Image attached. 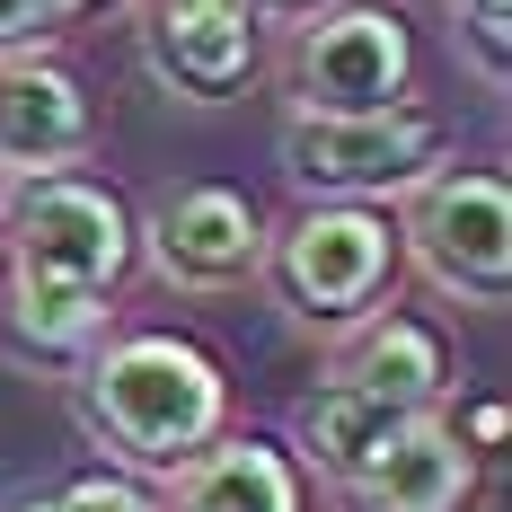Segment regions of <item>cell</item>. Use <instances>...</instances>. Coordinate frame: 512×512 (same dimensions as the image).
I'll list each match as a JSON object with an SVG mask.
<instances>
[{
    "label": "cell",
    "mask_w": 512,
    "mask_h": 512,
    "mask_svg": "<svg viewBox=\"0 0 512 512\" xmlns=\"http://www.w3.org/2000/svg\"><path fill=\"white\" fill-rule=\"evenodd\" d=\"M407 80H415V36L389 0L309 9V27L292 36V62H283L292 115H371V106L407 98Z\"/></svg>",
    "instance_id": "8992f818"
},
{
    "label": "cell",
    "mask_w": 512,
    "mask_h": 512,
    "mask_svg": "<svg viewBox=\"0 0 512 512\" xmlns=\"http://www.w3.org/2000/svg\"><path fill=\"white\" fill-rule=\"evenodd\" d=\"M398 424H407V407H380V398H362V389H345V380H318V398L301 407V451H309L318 477L345 486Z\"/></svg>",
    "instance_id": "4fadbf2b"
},
{
    "label": "cell",
    "mask_w": 512,
    "mask_h": 512,
    "mask_svg": "<svg viewBox=\"0 0 512 512\" xmlns=\"http://www.w3.org/2000/svg\"><path fill=\"white\" fill-rule=\"evenodd\" d=\"M327 380H345V389L380 398V407L433 415V407H442V389H451V354H442V336H433L424 318L371 309V318L345 327V345H336V362H327Z\"/></svg>",
    "instance_id": "8fae6325"
},
{
    "label": "cell",
    "mask_w": 512,
    "mask_h": 512,
    "mask_svg": "<svg viewBox=\"0 0 512 512\" xmlns=\"http://www.w3.org/2000/svg\"><path fill=\"white\" fill-rule=\"evenodd\" d=\"M62 18H71V0H0V45H36Z\"/></svg>",
    "instance_id": "2e32d148"
},
{
    "label": "cell",
    "mask_w": 512,
    "mask_h": 512,
    "mask_svg": "<svg viewBox=\"0 0 512 512\" xmlns=\"http://www.w3.org/2000/svg\"><path fill=\"white\" fill-rule=\"evenodd\" d=\"M133 239H151V265L177 292H230L265 265V221L230 186H168Z\"/></svg>",
    "instance_id": "ba28073f"
},
{
    "label": "cell",
    "mask_w": 512,
    "mask_h": 512,
    "mask_svg": "<svg viewBox=\"0 0 512 512\" xmlns=\"http://www.w3.org/2000/svg\"><path fill=\"white\" fill-rule=\"evenodd\" d=\"M283 168L309 204H389L442 168V115L433 106H371V115H292Z\"/></svg>",
    "instance_id": "277c9868"
},
{
    "label": "cell",
    "mask_w": 512,
    "mask_h": 512,
    "mask_svg": "<svg viewBox=\"0 0 512 512\" xmlns=\"http://www.w3.org/2000/svg\"><path fill=\"white\" fill-rule=\"evenodd\" d=\"M0 512H62V495H9Z\"/></svg>",
    "instance_id": "e0dca14e"
},
{
    "label": "cell",
    "mask_w": 512,
    "mask_h": 512,
    "mask_svg": "<svg viewBox=\"0 0 512 512\" xmlns=\"http://www.w3.org/2000/svg\"><path fill=\"white\" fill-rule=\"evenodd\" d=\"M159 512H301V468L256 433H212L195 460L168 468Z\"/></svg>",
    "instance_id": "7c38bea8"
},
{
    "label": "cell",
    "mask_w": 512,
    "mask_h": 512,
    "mask_svg": "<svg viewBox=\"0 0 512 512\" xmlns=\"http://www.w3.org/2000/svg\"><path fill=\"white\" fill-rule=\"evenodd\" d=\"M256 27H265L256 0H151L142 9V62L168 98L221 106L256 71Z\"/></svg>",
    "instance_id": "52a82bcc"
},
{
    "label": "cell",
    "mask_w": 512,
    "mask_h": 512,
    "mask_svg": "<svg viewBox=\"0 0 512 512\" xmlns=\"http://www.w3.org/2000/svg\"><path fill=\"white\" fill-rule=\"evenodd\" d=\"M98 142L89 89L36 45H0V168L9 177H53L80 168Z\"/></svg>",
    "instance_id": "9c48e42d"
},
{
    "label": "cell",
    "mask_w": 512,
    "mask_h": 512,
    "mask_svg": "<svg viewBox=\"0 0 512 512\" xmlns=\"http://www.w3.org/2000/svg\"><path fill=\"white\" fill-rule=\"evenodd\" d=\"M62 512H159V495H142L133 477H80L62 486Z\"/></svg>",
    "instance_id": "9a60e30c"
},
{
    "label": "cell",
    "mask_w": 512,
    "mask_h": 512,
    "mask_svg": "<svg viewBox=\"0 0 512 512\" xmlns=\"http://www.w3.org/2000/svg\"><path fill=\"white\" fill-rule=\"evenodd\" d=\"M133 265V212L98 177H18L0 212V283H9V345L36 362H80L106 327V301Z\"/></svg>",
    "instance_id": "6da1fadb"
},
{
    "label": "cell",
    "mask_w": 512,
    "mask_h": 512,
    "mask_svg": "<svg viewBox=\"0 0 512 512\" xmlns=\"http://www.w3.org/2000/svg\"><path fill=\"white\" fill-rule=\"evenodd\" d=\"M398 221L380 204H309L292 230H265V283L301 327H354L398 292Z\"/></svg>",
    "instance_id": "3957f363"
},
{
    "label": "cell",
    "mask_w": 512,
    "mask_h": 512,
    "mask_svg": "<svg viewBox=\"0 0 512 512\" xmlns=\"http://www.w3.org/2000/svg\"><path fill=\"white\" fill-rule=\"evenodd\" d=\"M451 18H460L477 71H486V80H504V62H512V0H451Z\"/></svg>",
    "instance_id": "5bb4252c"
},
{
    "label": "cell",
    "mask_w": 512,
    "mask_h": 512,
    "mask_svg": "<svg viewBox=\"0 0 512 512\" xmlns=\"http://www.w3.org/2000/svg\"><path fill=\"white\" fill-rule=\"evenodd\" d=\"M256 9H292V18H309V9H327V0H256Z\"/></svg>",
    "instance_id": "ac0fdd59"
},
{
    "label": "cell",
    "mask_w": 512,
    "mask_h": 512,
    "mask_svg": "<svg viewBox=\"0 0 512 512\" xmlns=\"http://www.w3.org/2000/svg\"><path fill=\"white\" fill-rule=\"evenodd\" d=\"M71 9H98V0H71Z\"/></svg>",
    "instance_id": "d6986e66"
},
{
    "label": "cell",
    "mask_w": 512,
    "mask_h": 512,
    "mask_svg": "<svg viewBox=\"0 0 512 512\" xmlns=\"http://www.w3.org/2000/svg\"><path fill=\"white\" fill-rule=\"evenodd\" d=\"M80 424L124 468L168 477L230 424V380L186 336H115V345H98L80 362Z\"/></svg>",
    "instance_id": "7a4b0ae2"
},
{
    "label": "cell",
    "mask_w": 512,
    "mask_h": 512,
    "mask_svg": "<svg viewBox=\"0 0 512 512\" xmlns=\"http://www.w3.org/2000/svg\"><path fill=\"white\" fill-rule=\"evenodd\" d=\"M468 495H477V442H460V424L442 415H407L345 477L354 512H468Z\"/></svg>",
    "instance_id": "30bf717a"
},
{
    "label": "cell",
    "mask_w": 512,
    "mask_h": 512,
    "mask_svg": "<svg viewBox=\"0 0 512 512\" xmlns=\"http://www.w3.org/2000/svg\"><path fill=\"white\" fill-rule=\"evenodd\" d=\"M398 248L433 274V292H451L468 309H504L512 301V186L495 168H433L424 186H407Z\"/></svg>",
    "instance_id": "5b68a950"
}]
</instances>
